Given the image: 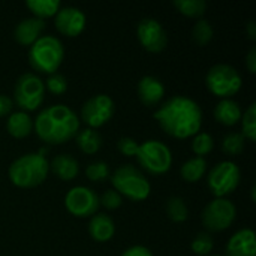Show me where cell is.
Listing matches in <instances>:
<instances>
[{
	"label": "cell",
	"mask_w": 256,
	"mask_h": 256,
	"mask_svg": "<svg viewBox=\"0 0 256 256\" xmlns=\"http://www.w3.org/2000/svg\"><path fill=\"white\" fill-rule=\"evenodd\" d=\"M116 105L111 96L105 93L88 98L81 106V120L92 129L100 128L111 120L114 116Z\"/></svg>",
	"instance_id": "obj_11"
},
{
	"label": "cell",
	"mask_w": 256,
	"mask_h": 256,
	"mask_svg": "<svg viewBox=\"0 0 256 256\" xmlns=\"http://www.w3.org/2000/svg\"><path fill=\"white\" fill-rule=\"evenodd\" d=\"M45 88H48L54 94H62L68 90V80L63 74L54 72V74L48 75V78L45 81Z\"/></svg>",
	"instance_id": "obj_33"
},
{
	"label": "cell",
	"mask_w": 256,
	"mask_h": 256,
	"mask_svg": "<svg viewBox=\"0 0 256 256\" xmlns=\"http://www.w3.org/2000/svg\"><path fill=\"white\" fill-rule=\"evenodd\" d=\"M75 138H76V146L86 154H94L102 147V136L96 129L86 128L82 130H78Z\"/></svg>",
	"instance_id": "obj_23"
},
{
	"label": "cell",
	"mask_w": 256,
	"mask_h": 256,
	"mask_svg": "<svg viewBox=\"0 0 256 256\" xmlns=\"http://www.w3.org/2000/svg\"><path fill=\"white\" fill-rule=\"evenodd\" d=\"M120 256H153V254L148 248L142 244H135V246L128 248Z\"/></svg>",
	"instance_id": "obj_36"
},
{
	"label": "cell",
	"mask_w": 256,
	"mask_h": 256,
	"mask_svg": "<svg viewBox=\"0 0 256 256\" xmlns=\"http://www.w3.org/2000/svg\"><path fill=\"white\" fill-rule=\"evenodd\" d=\"M46 24L45 20L36 18V16H28L21 20L15 28H14V38L18 44L21 45H32L34 40L40 38V33L45 30Z\"/></svg>",
	"instance_id": "obj_17"
},
{
	"label": "cell",
	"mask_w": 256,
	"mask_h": 256,
	"mask_svg": "<svg viewBox=\"0 0 256 256\" xmlns=\"http://www.w3.org/2000/svg\"><path fill=\"white\" fill-rule=\"evenodd\" d=\"M54 22L62 34L74 38L82 33V30L86 28L87 16L76 6H62L54 15Z\"/></svg>",
	"instance_id": "obj_14"
},
{
	"label": "cell",
	"mask_w": 256,
	"mask_h": 256,
	"mask_svg": "<svg viewBox=\"0 0 256 256\" xmlns=\"http://www.w3.org/2000/svg\"><path fill=\"white\" fill-rule=\"evenodd\" d=\"M190 147H192V152L196 156L204 158L206 154H208L213 150L214 140H213V136L208 132H198L196 135H194Z\"/></svg>",
	"instance_id": "obj_30"
},
{
	"label": "cell",
	"mask_w": 256,
	"mask_h": 256,
	"mask_svg": "<svg viewBox=\"0 0 256 256\" xmlns=\"http://www.w3.org/2000/svg\"><path fill=\"white\" fill-rule=\"evenodd\" d=\"M213 114L219 123L225 126H234L240 122L243 111L237 100H234L232 98H228V99H220L216 104Z\"/></svg>",
	"instance_id": "obj_19"
},
{
	"label": "cell",
	"mask_w": 256,
	"mask_h": 256,
	"mask_svg": "<svg viewBox=\"0 0 256 256\" xmlns=\"http://www.w3.org/2000/svg\"><path fill=\"white\" fill-rule=\"evenodd\" d=\"M226 256H256V234L250 228H242L231 236L225 248Z\"/></svg>",
	"instance_id": "obj_15"
},
{
	"label": "cell",
	"mask_w": 256,
	"mask_h": 256,
	"mask_svg": "<svg viewBox=\"0 0 256 256\" xmlns=\"http://www.w3.org/2000/svg\"><path fill=\"white\" fill-rule=\"evenodd\" d=\"M135 156L141 168L153 176H162L168 172L172 165L171 148L159 140H146L141 142Z\"/></svg>",
	"instance_id": "obj_6"
},
{
	"label": "cell",
	"mask_w": 256,
	"mask_h": 256,
	"mask_svg": "<svg viewBox=\"0 0 256 256\" xmlns=\"http://www.w3.org/2000/svg\"><path fill=\"white\" fill-rule=\"evenodd\" d=\"M208 256H220V255H208Z\"/></svg>",
	"instance_id": "obj_41"
},
{
	"label": "cell",
	"mask_w": 256,
	"mask_h": 256,
	"mask_svg": "<svg viewBox=\"0 0 256 256\" xmlns=\"http://www.w3.org/2000/svg\"><path fill=\"white\" fill-rule=\"evenodd\" d=\"M138 147H140V142L136 140H134L132 136H122L117 141V148L120 150V153L124 156H129V158L136 154Z\"/></svg>",
	"instance_id": "obj_35"
},
{
	"label": "cell",
	"mask_w": 256,
	"mask_h": 256,
	"mask_svg": "<svg viewBox=\"0 0 256 256\" xmlns=\"http://www.w3.org/2000/svg\"><path fill=\"white\" fill-rule=\"evenodd\" d=\"M136 36L141 45L150 52H160L168 45V34L162 22L153 16L142 18L136 26Z\"/></svg>",
	"instance_id": "obj_13"
},
{
	"label": "cell",
	"mask_w": 256,
	"mask_h": 256,
	"mask_svg": "<svg viewBox=\"0 0 256 256\" xmlns=\"http://www.w3.org/2000/svg\"><path fill=\"white\" fill-rule=\"evenodd\" d=\"M26 6L33 12V16L45 20L56 15L62 3L60 0H26Z\"/></svg>",
	"instance_id": "obj_24"
},
{
	"label": "cell",
	"mask_w": 256,
	"mask_h": 256,
	"mask_svg": "<svg viewBox=\"0 0 256 256\" xmlns=\"http://www.w3.org/2000/svg\"><path fill=\"white\" fill-rule=\"evenodd\" d=\"M33 129L40 141L46 144H63L78 134L80 118L70 106L54 104L38 112L33 120Z\"/></svg>",
	"instance_id": "obj_2"
},
{
	"label": "cell",
	"mask_w": 256,
	"mask_h": 256,
	"mask_svg": "<svg viewBox=\"0 0 256 256\" xmlns=\"http://www.w3.org/2000/svg\"><path fill=\"white\" fill-rule=\"evenodd\" d=\"M246 32H248L249 38H250L252 40H255V39H256V22H255V20H249V22L246 24Z\"/></svg>",
	"instance_id": "obj_39"
},
{
	"label": "cell",
	"mask_w": 256,
	"mask_h": 256,
	"mask_svg": "<svg viewBox=\"0 0 256 256\" xmlns=\"http://www.w3.org/2000/svg\"><path fill=\"white\" fill-rule=\"evenodd\" d=\"M242 180V171L232 160H222L216 164L207 176V184L216 198H226L232 194Z\"/></svg>",
	"instance_id": "obj_9"
},
{
	"label": "cell",
	"mask_w": 256,
	"mask_h": 256,
	"mask_svg": "<svg viewBox=\"0 0 256 256\" xmlns=\"http://www.w3.org/2000/svg\"><path fill=\"white\" fill-rule=\"evenodd\" d=\"M99 202H100V206H104V207L108 208V210H116V208H118V207L122 206L123 196H122L117 190L108 189V190H105V192L102 194V196L99 198Z\"/></svg>",
	"instance_id": "obj_34"
},
{
	"label": "cell",
	"mask_w": 256,
	"mask_h": 256,
	"mask_svg": "<svg viewBox=\"0 0 256 256\" xmlns=\"http://www.w3.org/2000/svg\"><path fill=\"white\" fill-rule=\"evenodd\" d=\"M153 117L165 134L177 140L194 136L202 126V110L200 104L183 94H174L158 106Z\"/></svg>",
	"instance_id": "obj_1"
},
{
	"label": "cell",
	"mask_w": 256,
	"mask_h": 256,
	"mask_svg": "<svg viewBox=\"0 0 256 256\" xmlns=\"http://www.w3.org/2000/svg\"><path fill=\"white\" fill-rule=\"evenodd\" d=\"M114 190L130 201H144L148 198L152 186L147 177L134 165H120L111 176Z\"/></svg>",
	"instance_id": "obj_5"
},
{
	"label": "cell",
	"mask_w": 256,
	"mask_h": 256,
	"mask_svg": "<svg viewBox=\"0 0 256 256\" xmlns=\"http://www.w3.org/2000/svg\"><path fill=\"white\" fill-rule=\"evenodd\" d=\"M206 84L208 90L220 99H228L237 94L243 86L240 72L226 63H218L212 66L206 75Z\"/></svg>",
	"instance_id": "obj_7"
},
{
	"label": "cell",
	"mask_w": 256,
	"mask_h": 256,
	"mask_svg": "<svg viewBox=\"0 0 256 256\" xmlns=\"http://www.w3.org/2000/svg\"><path fill=\"white\" fill-rule=\"evenodd\" d=\"M250 195H252V200L255 201V186H252V189H250Z\"/></svg>",
	"instance_id": "obj_40"
},
{
	"label": "cell",
	"mask_w": 256,
	"mask_h": 256,
	"mask_svg": "<svg viewBox=\"0 0 256 256\" xmlns=\"http://www.w3.org/2000/svg\"><path fill=\"white\" fill-rule=\"evenodd\" d=\"M213 248H214V240H213L212 234L207 232V231H202V232L196 234L195 238L190 243L192 252L200 256H208L210 252L213 250Z\"/></svg>",
	"instance_id": "obj_31"
},
{
	"label": "cell",
	"mask_w": 256,
	"mask_h": 256,
	"mask_svg": "<svg viewBox=\"0 0 256 256\" xmlns=\"http://www.w3.org/2000/svg\"><path fill=\"white\" fill-rule=\"evenodd\" d=\"M237 216L236 204L228 198H214L210 201L201 214L202 225L208 232H220L228 230Z\"/></svg>",
	"instance_id": "obj_10"
},
{
	"label": "cell",
	"mask_w": 256,
	"mask_h": 256,
	"mask_svg": "<svg viewBox=\"0 0 256 256\" xmlns=\"http://www.w3.org/2000/svg\"><path fill=\"white\" fill-rule=\"evenodd\" d=\"M6 130L14 138H26L33 130V118L22 110L12 111L6 120Z\"/></svg>",
	"instance_id": "obj_21"
},
{
	"label": "cell",
	"mask_w": 256,
	"mask_h": 256,
	"mask_svg": "<svg viewBox=\"0 0 256 256\" xmlns=\"http://www.w3.org/2000/svg\"><path fill=\"white\" fill-rule=\"evenodd\" d=\"M50 170L60 180L70 182V180H74L78 176V172H80V164H78V160L72 154L62 153V154H57L50 162Z\"/></svg>",
	"instance_id": "obj_20"
},
{
	"label": "cell",
	"mask_w": 256,
	"mask_h": 256,
	"mask_svg": "<svg viewBox=\"0 0 256 256\" xmlns=\"http://www.w3.org/2000/svg\"><path fill=\"white\" fill-rule=\"evenodd\" d=\"M138 96L141 102L147 106H156L162 102L165 96L164 82L154 75H144L136 86Z\"/></svg>",
	"instance_id": "obj_16"
},
{
	"label": "cell",
	"mask_w": 256,
	"mask_h": 256,
	"mask_svg": "<svg viewBox=\"0 0 256 256\" xmlns=\"http://www.w3.org/2000/svg\"><path fill=\"white\" fill-rule=\"evenodd\" d=\"M244 141H246V138L243 136L242 132H230L222 140V150L230 156H237V154L243 153Z\"/></svg>",
	"instance_id": "obj_29"
},
{
	"label": "cell",
	"mask_w": 256,
	"mask_h": 256,
	"mask_svg": "<svg viewBox=\"0 0 256 256\" xmlns=\"http://www.w3.org/2000/svg\"><path fill=\"white\" fill-rule=\"evenodd\" d=\"M166 214L176 224H182L188 220L189 208H188L186 201L180 196H170L166 201Z\"/></svg>",
	"instance_id": "obj_25"
},
{
	"label": "cell",
	"mask_w": 256,
	"mask_h": 256,
	"mask_svg": "<svg viewBox=\"0 0 256 256\" xmlns=\"http://www.w3.org/2000/svg\"><path fill=\"white\" fill-rule=\"evenodd\" d=\"M213 36H214L213 24L206 18H200L192 27V39L198 45H207L213 39Z\"/></svg>",
	"instance_id": "obj_27"
},
{
	"label": "cell",
	"mask_w": 256,
	"mask_h": 256,
	"mask_svg": "<svg viewBox=\"0 0 256 256\" xmlns=\"http://www.w3.org/2000/svg\"><path fill=\"white\" fill-rule=\"evenodd\" d=\"M86 176L90 182H104L106 180L111 172H110V166L104 160H93L90 164H87L86 166Z\"/></svg>",
	"instance_id": "obj_32"
},
{
	"label": "cell",
	"mask_w": 256,
	"mask_h": 256,
	"mask_svg": "<svg viewBox=\"0 0 256 256\" xmlns=\"http://www.w3.org/2000/svg\"><path fill=\"white\" fill-rule=\"evenodd\" d=\"M99 195L87 186H74L64 196L66 210L76 218H88L99 210Z\"/></svg>",
	"instance_id": "obj_12"
},
{
	"label": "cell",
	"mask_w": 256,
	"mask_h": 256,
	"mask_svg": "<svg viewBox=\"0 0 256 256\" xmlns=\"http://www.w3.org/2000/svg\"><path fill=\"white\" fill-rule=\"evenodd\" d=\"M12 108H14V100L6 94H0V117L10 114Z\"/></svg>",
	"instance_id": "obj_37"
},
{
	"label": "cell",
	"mask_w": 256,
	"mask_h": 256,
	"mask_svg": "<svg viewBox=\"0 0 256 256\" xmlns=\"http://www.w3.org/2000/svg\"><path fill=\"white\" fill-rule=\"evenodd\" d=\"M116 224L106 213H96L88 220V234L98 243H106L114 237Z\"/></svg>",
	"instance_id": "obj_18"
},
{
	"label": "cell",
	"mask_w": 256,
	"mask_h": 256,
	"mask_svg": "<svg viewBox=\"0 0 256 256\" xmlns=\"http://www.w3.org/2000/svg\"><path fill=\"white\" fill-rule=\"evenodd\" d=\"M45 96V82L38 74H21L14 86V102L26 112L40 106Z\"/></svg>",
	"instance_id": "obj_8"
},
{
	"label": "cell",
	"mask_w": 256,
	"mask_h": 256,
	"mask_svg": "<svg viewBox=\"0 0 256 256\" xmlns=\"http://www.w3.org/2000/svg\"><path fill=\"white\" fill-rule=\"evenodd\" d=\"M242 134L249 141L256 140V104L252 102L248 110L242 114Z\"/></svg>",
	"instance_id": "obj_28"
},
{
	"label": "cell",
	"mask_w": 256,
	"mask_h": 256,
	"mask_svg": "<svg viewBox=\"0 0 256 256\" xmlns=\"http://www.w3.org/2000/svg\"><path fill=\"white\" fill-rule=\"evenodd\" d=\"M50 172V162L45 156L26 153L9 165L8 174L12 184L18 188H36L45 182Z\"/></svg>",
	"instance_id": "obj_3"
},
{
	"label": "cell",
	"mask_w": 256,
	"mask_h": 256,
	"mask_svg": "<svg viewBox=\"0 0 256 256\" xmlns=\"http://www.w3.org/2000/svg\"><path fill=\"white\" fill-rule=\"evenodd\" d=\"M174 6L186 16L200 18L207 10L206 0H174Z\"/></svg>",
	"instance_id": "obj_26"
},
{
	"label": "cell",
	"mask_w": 256,
	"mask_h": 256,
	"mask_svg": "<svg viewBox=\"0 0 256 256\" xmlns=\"http://www.w3.org/2000/svg\"><path fill=\"white\" fill-rule=\"evenodd\" d=\"M207 160L206 158H200V156H194L190 159H188L182 168H180V176L184 182L188 183H195L200 182L206 172H207Z\"/></svg>",
	"instance_id": "obj_22"
},
{
	"label": "cell",
	"mask_w": 256,
	"mask_h": 256,
	"mask_svg": "<svg viewBox=\"0 0 256 256\" xmlns=\"http://www.w3.org/2000/svg\"><path fill=\"white\" fill-rule=\"evenodd\" d=\"M246 66L250 74H255L256 70V46H252L246 56Z\"/></svg>",
	"instance_id": "obj_38"
},
{
	"label": "cell",
	"mask_w": 256,
	"mask_h": 256,
	"mask_svg": "<svg viewBox=\"0 0 256 256\" xmlns=\"http://www.w3.org/2000/svg\"><path fill=\"white\" fill-rule=\"evenodd\" d=\"M64 58V48L58 38L44 34L28 48V62L38 72L51 75L57 72Z\"/></svg>",
	"instance_id": "obj_4"
}]
</instances>
